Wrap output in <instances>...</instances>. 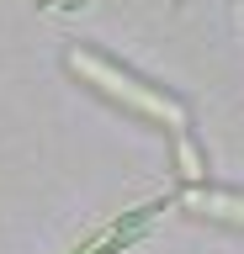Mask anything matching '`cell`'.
Here are the masks:
<instances>
[{
    "mask_svg": "<svg viewBox=\"0 0 244 254\" xmlns=\"http://www.w3.org/2000/svg\"><path fill=\"white\" fill-rule=\"evenodd\" d=\"M64 69L80 79V85H90L96 95H106L112 106L133 111V117H144V122H154V127H164L170 138H180V132L191 127L186 101H175L170 90H160V85L128 74L122 64H112L106 53H96V48H64Z\"/></svg>",
    "mask_w": 244,
    "mask_h": 254,
    "instance_id": "1",
    "label": "cell"
},
{
    "mask_svg": "<svg viewBox=\"0 0 244 254\" xmlns=\"http://www.w3.org/2000/svg\"><path fill=\"white\" fill-rule=\"evenodd\" d=\"M180 212L207 222H228V228H244V190H218V186H186L180 196Z\"/></svg>",
    "mask_w": 244,
    "mask_h": 254,
    "instance_id": "2",
    "label": "cell"
},
{
    "mask_svg": "<svg viewBox=\"0 0 244 254\" xmlns=\"http://www.w3.org/2000/svg\"><path fill=\"white\" fill-rule=\"evenodd\" d=\"M175 143H180V175H186L191 186H202V175H207V170H202V154L191 148V138H186V132H180Z\"/></svg>",
    "mask_w": 244,
    "mask_h": 254,
    "instance_id": "3",
    "label": "cell"
}]
</instances>
